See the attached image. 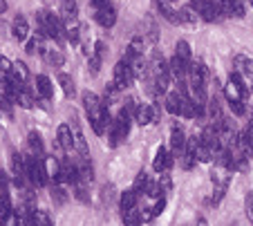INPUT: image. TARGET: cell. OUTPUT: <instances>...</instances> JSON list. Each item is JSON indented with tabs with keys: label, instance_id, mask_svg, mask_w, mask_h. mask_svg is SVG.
<instances>
[{
	"label": "cell",
	"instance_id": "obj_38",
	"mask_svg": "<svg viewBox=\"0 0 253 226\" xmlns=\"http://www.w3.org/2000/svg\"><path fill=\"white\" fill-rule=\"evenodd\" d=\"M0 184H7V175L0 170Z\"/></svg>",
	"mask_w": 253,
	"mask_h": 226
},
{
	"label": "cell",
	"instance_id": "obj_36",
	"mask_svg": "<svg viewBox=\"0 0 253 226\" xmlns=\"http://www.w3.org/2000/svg\"><path fill=\"white\" fill-rule=\"evenodd\" d=\"M90 5L94 7V9H101V7L105 5H110V0H90Z\"/></svg>",
	"mask_w": 253,
	"mask_h": 226
},
{
	"label": "cell",
	"instance_id": "obj_29",
	"mask_svg": "<svg viewBox=\"0 0 253 226\" xmlns=\"http://www.w3.org/2000/svg\"><path fill=\"white\" fill-rule=\"evenodd\" d=\"M247 11H244V5L240 0H231V18H244Z\"/></svg>",
	"mask_w": 253,
	"mask_h": 226
},
{
	"label": "cell",
	"instance_id": "obj_34",
	"mask_svg": "<svg viewBox=\"0 0 253 226\" xmlns=\"http://www.w3.org/2000/svg\"><path fill=\"white\" fill-rule=\"evenodd\" d=\"M244 206H247V217L253 222V192H247V197H244Z\"/></svg>",
	"mask_w": 253,
	"mask_h": 226
},
{
	"label": "cell",
	"instance_id": "obj_20",
	"mask_svg": "<svg viewBox=\"0 0 253 226\" xmlns=\"http://www.w3.org/2000/svg\"><path fill=\"white\" fill-rule=\"evenodd\" d=\"M175 56H179V58H182V61L191 63V61H193L191 45H188L186 40H177V45H175Z\"/></svg>",
	"mask_w": 253,
	"mask_h": 226
},
{
	"label": "cell",
	"instance_id": "obj_37",
	"mask_svg": "<svg viewBox=\"0 0 253 226\" xmlns=\"http://www.w3.org/2000/svg\"><path fill=\"white\" fill-rule=\"evenodd\" d=\"M7 11V0H0V16Z\"/></svg>",
	"mask_w": 253,
	"mask_h": 226
},
{
	"label": "cell",
	"instance_id": "obj_24",
	"mask_svg": "<svg viewBox=\"0 0 253 226\" xmlns=\"http://www.w3.org/2000/svg\"><path fill=\"white\" fill-rule=\"evenodd\" d=\"M121 217H124V222H126V224H141V222H143L141 213H139L137 208H132V211H126V213H121Z\"/></svg>",
	"mask_w": 253,
	"mask_h": 226
},
{
	"label": "cell",
	"instance_id": "obj_26",
	"mask_svg": "<svg viewBox=\"0 0 253 226\" xmlns=\"http://www.w3.org/2000/svg\"><path fill=\"white\" fill-rule=\"evenodd\" d=\"M148 182H150V179H148V175H146V173H139L137 175V179H134V192H137V195H143V190H146V186H148Z\"/></svg>",
	"mask_w": 253,
	"mask_h": 226
},
{
	"label": "cell",
	"instance_id": "obj_11",
	"mask_svg": "<svg viewBox=\"0 0 253 226\" xmlns=\"http://www.w3.org/2000/svg\"><path fill=\"white\" fill-rule=\"evenodd\" d=\"M43 164H45V173H47V182L61 184V161L54 157H45Z\"/></svg>",
	"mask_w": 253,
	"mask_h": 226
},
{
	"label": "cell",
	"instance_id": "obj_3",
	"mask_svg": "<svg viewBox=\"0 0 253 226\" xmlns=\"http://www.w3.org/2000/svg\"><path fill=\"white\" fill-rule=\"evenodd\" d=\"M132 121H137L139 125H148L159 121V110L153 103H137V110L132 114Z\"/></svg>",
	"mask_w": 253,
	"mask_h": 226
},
{
	"label": "cell",
	"instance_id": "obj_1",
	"mask_svg": "<svg viewBox=\"0 0 253 226\" xmlns=\"http://www.w3.org/2000/svg\"><path fill=\"white\" fill-rule=\"evenodd\" d=\"M25 177L32 186L43 188L47 184V173H45V164L43 159L32 154V157H25Z\"/></svg>",
	"mask_w": 253,
	"mask_h": 226
},
{
	"label": "cell",
	"instance_id": "obj_7",
	"mask_svg": "<svg viewBox=\"0 0 253 226\" xmlns=\"http://www.w3.org/2000/svg\"><path fill=\"white\" fill-rule=\"evenodd\" d=\"M184 96L188 94H182V92H170V94H166V99H164V106H166L168 114L172 116H179L182 114V103H184Z\"/></svg>",
	"mask_w": 253,
	"mask_h": 226
},
{
	"label": "cell",
	"instance_id": "obj_31",
	"mask_svg": "<svg viewBox=\"0 0 253 226\" xmlns=\"http://www.w3.org/2000/svg\"><path fill=\"white\" fill-rule=\"evenodd\" d=\"M164 208H166V197H157V202L153 204V208H148V211H150V217L162 215Z\"/></svg>",
	"mask_w": 253,
	"mask_h": 226
},
{
	"label": "cell",
	"instance_id": "obj_28",
	"mask_svg": "<svg viewBox=\"0 0 253 226\" xmlns=\"http://www.w3.org/2000/svg\"><path fill=\"white\" fill-rule=\"evenodd\" d=\"M34 224L49 226V224H54V220L47 215V211H34Z\"/></svg>",
	"mask_w": 253,
	"mask_h": 226
},
{
	"label": "cell",
	"instance_id": "obj_14",
	"mask_svg": "<svg viewBox=\"0 0 253 226\" xmlns=\"http://www.w3.org/2000/svg\"><path fill=\"white\" fill-rule=\"evenodd\" d=\"M137 199H139V195L134 192V188H130V190H126V192H121V199H119V208H121V213L137 208Z\"/></svg>",
	"mask_w": 253,
	"mask_h": 226
},
{
	"label": "cell",
	"instance_id": "obj_39",
	"mask_svg": "<svg viewBox=\"0 0 253 226\" xmlns=\"http://www.w3.org/2000/svg\"><path fill=\"white\" fill-rule=\"evenodd\" d=\"M249 2H251V7H253V0H249Z\"/></svg>",
	"mask_w": 253,
	"mask_h": 226
},
{
	"label": "cell",
	"instance_id": "obj_22",
	"mask_svg": "<svg viewBox=\"0 0 253 226\" xmlns=\"http://www.w3.org/2000/svg\"><path fill=\"white\" fill-rule=\"evenodd\" d=\"M11 74H14L18 81H23V83H27V78H29V70H27V65H25L23 61H16L14 65H11Z\"/></svg>",
	"mask_w": 253,
	"mask_h": 226
},
{
	"label": "cell",
	"instance_id": "obj_5",
	"mask_svg": "<svg viewBox=\"0 0 253 226\" xmlns=\"http://www.w3.org/2000/svg\"><path fill=\"white\" fill-rule=\"evenodd\" d=\"M72 139H74V150H77L79 154H83V157H87V144H85V137H83V132H81V125H79V121H77V114H72Z\"/></svg>",
	"mask_w": 253,
	"mask_h": 226
},
{
	"label": "cell",
	"instance_id": "obj_4",
	"mask_svg": "<svg viewBox=\"0 0 253 226\" xmlns=\"http://www.w3.org/2000/svg\"><path fill=\"white\" fill-rule=\"evenodd\" d=\"M172 161H175V154L168 152V148H159L157 154H155V161H153V170L155 173H168L172 168Z\"/></svg>",
	"mask_w": 253,
	"mask_h": 226
},
{
	"label": "cell",
	"instance_id": "obj_30",
	"mask_svg": "<svg viewBox=\"0 0 253 226\" xmlns=\"http://www.w3.org/2000/svg\"><path fill=\"white\" fill-rule=\"evenodd\" d=\"M229 108H231V112H233L235 116H244V114H247V106H244L242 99H238V101H229Z\"/></svg>",
	"mask_w": 253,
	"mask_h": 226
},
{
	"label": "cell",
	"instance_id": "obj_9",
	"mask_svg": "<svg viewBox=\"0 0 253 226\" xmlns=\"http://www.w3.org/2000/svg\"><path fill=\"white\" fill-rule=\"evenodd\" d=\"M11 36L16 40H27L29 36V23L23 14H18L14 20H11Z\"/></svg>",
	"mask_w": 253,
	"mask_h": 226
},
{
	"label": "cell",
	"instance_id": "obj_16",
	"mask_svg": "<svg viewBox=\"0 0 253 226\" xmlns=\"http://www.w3.org/2000/svg\"><path fill=\"white\" fill-rule=\"evenodd\" d=\"M79 14L77 0H61V20H74Z\"/></svg>",
	"mask_w": 253,
	"mask_h": 226
},
{
	"label": "cell",
	"instance_id": "obj_33",
	"mask_svg": "<svg viewBox=\"0 0 253 226\" xmlns=\"http://www.w3.org/2000/svg\"><path fill=\"white\" fill-rule=\"evenodd\" d=\"M25 52H27V54H36V52H39V38H36V36L27 38V45H25Z\"/></svg>",
	"mask_w": 253,
	"mask_h": 226
},
{
	"label": "cell",
	"instance_id": "obj_23",
	"mask_svg": "<svg viewBox=\"0 0 253 226\" xmlns=\"http://www.w3.org/2000/svg\"><path fill=\"white\" fill-rule=\"evenodd\" d=\"M197 18H200V14H197L193 7H184V9H179V20L186 25H193L197 23Z\"/></svg>",
	"mask_w": 253,
	"mask_h": 226
},
{
	"label": "cell",
	"instance_id": "obj_12",
	"mask_svg": "<svg viewBox=\"0 0 253 226\" xmlns=\"http://www.w3.org/2000/svg\"><path fill=\"white\" fill-rule=\"evenodd\" d=\"M36 96H43V99H52L54 96V85H52V81H49L45 74H39L36 76V92H34Z\"/></svg>",
	"mask_w": 253,
	"mask_h": 226
},
{
	"label": "cell",
	"instance_id": "obj_27",
	"mask_svg": "<svg viewBox=\"0 0 253 226\" xmlns=\"http://www.w3.org/2000/svg\"><path fill=\"white\" fill-rule=\"evenodd\" d=\"M101 61H103L101 56H96V54H90V63H87V72H90V76H96V74H99Z\"/></svg>",
	"mask_w": 253,
	"mask_h": 226
},
{
	"label": "cell",
	"instance_id": "obj_18",
	"mask_svg": "<svg viewBox=\"0 0 253 226\" xmlns=\"http://www.w3.org/2000/svg\"><path fill=\"white\" fill-rule=\"evenodd\" d=\"M43 56L52 68H63V63H65V56H63L61 49H43Z\"/></svg>",
	"mask_w": 253,
	"mask_h": 226
},
{
	"label": "cell",
	"instance_id": "obj_19",
	"mask_svg": "<svg viewBox=\"0 0 253 226\" xmlns=\"http://www.w3.org/2000/svg\"><path fill=\"white\" fill-rule=\"evenodd\" d=\"M224 96H226V101H238V99H242V101H247V96L242 94V90H240L235 83H226L224 85Z\"/></svg>",
	"mask_w": 253,
	"mask_h": 226
},
{
	"label": "cell",
	"instance_id": "obj_13",
	"mask_svg": "<svg viewBox=\"0 0 253 226\" xmlns=\"http://www.w3.org/2000/svg\"><path fill=\"white\" fill-rule=\"evenodd\" d=\"M58 146H61L65 152L74 150V139H72V128L67 123L58 125Z\"/></svg>",
	"mask_w": 253,
	"mask_h": 226
},
{
	"label": "cell",
	"instance_id": "obj_32",
	"mask_svg": "<svg viewBox=\"0 0 253 226\" xmlns=\"http://www.w3.org/2000/svg\"><path fill=\"white\" fill-rule=\"evenodd\" d=\"M159 188H162V192H170V188H172V182H170V177H168L166 173H162V177H159Z\"/></svg>",
	"mask_w": 253,
	"mask_h": 226
},
{
	"label": "cell",
	"instance_id": "obj_2",
	"mask_svg": "<svg viewBox=\"0 0 253 226\" xmlns=\"http://www.w3.org/2000/svg\"><path fill=\"white\" fill-rule=\"evenodd\" d=\"M132 81H134V74H132V70H130V63L126 61V58H121V61L115 65V81L112 83L124 92L126 87L132 85Z\"/></svg>",
	"mask_w": 253,
	"mask_h": 226
},
{
	"label": "cell",
	"instance_id": "obj_17",
	"mask_svg": "<svg viewBox=\"0 0 253 226\" xmlns=\"http://www.w3.org/2000/svg\"><path fill=\"white\" fill-rule=\"evenodd\" d=\"M27 144H29V150H32V154H36V157H43L45 146H43V137H41L39 132H29Z\"/></svg>",
	"mask_w": 253,
	"mask_h": 226
},
{
	"label": "cell",
	"instance_id": "obj_35",
	"mask_svg": "<svg viewBox=\"0 0 253 226\" xmlns=\"http://www.w3.org/2000/svg\"><path fill=\"white\" fill-rule=\"evenodd\" d=\"M94 54H96V56L103 58L105 54H108V45H105L103 40H96V45H94Z\"/></svg>",
	"mask_w": 253,
	"mask_h": 226
},
{
	"label": "cell",
	"instance_id": "obj_21",
	"mask_svg": "<svg viewBox=\"0 0 253 226\" xmlns=\"http://www.w3.org/2000/svg\"><path fill=\"white\" fill-rule=\"evenodd\" d=\"M58 83H61L65 96H74V94H77V85H74V81H72L70 74H58Z\"/></svg>",
	"mask_w": 253,
	"mask_h": 226
},
{
	"label": "cell",
	"instance_id": "obj_10",
	"mask_svg": "<svg viewBox=\"0 0 253 226\" xmlns=\"http://www.w3.org/2000/svg\"><path fill=\"white\" fill-rule=\"evenodd\" d=\"M77 164V170H79V182L83 184H92V179H94V168H92V161L87 157H83L79 161H74Z\"/></svg>",
	"mask_w": 253,
	"mask_h": 226
},
{
	"label": "cell",
	"instance_id": "obj_8",
	"mask_svg": "<svg viewBox=\"0 0 253 226\" xmlns=\"http://www.w3.org/2000/svg\"><path fill=\"white\" fill-rule=\"evenodd\" d=\"M186 148V135H184L182 130V125H172V130H170V150L175 157H179V152Z\"/></svg>",
	"mask_w": 253,
	"mask_h": 226
},
{
	"label": "cell",
	"instance_id": "obj_25",
	"mask_svg": "<svg viewBox=\"0 0 253 226\" xmlns=\"http://www.w3.org/2000/svg\"><path fill=\"white\" fill-rule=\"evenodd\" d=\"M52 199H54V204H65L67 202V192L61 188V184H52Z\"/></svg>",
	"mask_w": 253,
	"mask_h": 226
},
{
	"label": "cell",
	"instance_id": "obj_15",
	"mask_svg": "<svg viewBox=\"0 0 253 226\" xmlns=\"http://www.w3.org/2000/svg\"><path fill=\"white\" fill-rule=\"evenodd\" d=\"M16 103H18L20 108H27L29 110V108H34V103H36V94L25 85L23 90H18V94H16Z\"/></svg>",
	"mask_w": 253,
	"mask_h": 226
},
{
	"label": "cell",
	"instance_id": "obj_6",
	"mask_svg": "<svg viewBox=\"0 0 253 226\" xmlns=\"http://www.w3.org/2000/svg\"><path fill=\"white\" fill-rule=\"evenodd\" d=\"M94 18L101 27L110 29L112 25L117 23V9L112 5H105V7H101V9H94Z\"/></svg>",
	"mask_w": 253,
	"mask_h": 226
}]
</instances>
